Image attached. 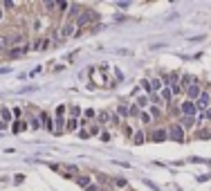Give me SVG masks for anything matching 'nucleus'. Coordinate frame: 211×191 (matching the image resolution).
Listing matches in <instances>:
<instances>
[{
    "mask_svg": "<svg viewBox=\"0 0 211 191\" xmlns=\"http://www.w3.org/2000/svg\"><path fill=\"white\" fill-rule=\"evenodd\" d=\"M168 135H171V139H175V142H184V133H182L180 126H173L168 130Z\"/></svg>",
    "mask_w": 211,
    "mask_h": 191,
    "instance_id": "obj_1",
    "label": "nucleus"
},
{
    "mask_svg": "<svg viewBox=\"0 0 211 191\" xmlns=\"http://www.w3.org/2000/svg\"><path fill=\"white\" fill-rule=\"evenodd\" d=\"M209 103H211V94H209V92H202V94L198 97V106H200V108H209Z\"/></svg>",
    "mask_w": 211,
    "mask_h": 191,
    "instance_id": "obj_2",
    "label": "nucleus"
},
{
    "mask_svg": "<svg viewBox=\"0 0 211 191\" xmlns=\"http://www.w3.org/2000/svg\"><path fill=\"white\" fill-rule=\"evenodd\" d=\"M182 112H184L186 117H191V115L195 112V103L193 101H184V103H182Z\"/></svg>",
    "mask_w": 211,
    "mask_h": 191,
    "instance_id": "obj_3",
    "label": "nucleus"
},
{
    "mask_svg": "<svg viewBox=\"0 0 211 191\" xmlns=\"http://www.w3.org/2000/svg\"><path fill=\"white\" fill-rule=\"evenodd\" d=\"M153 139H155V142H164V139H166V130L157 128L155 133H153Z\"/></svg>",
    "mask_w": 211,
    "mask_h": 191,
    "instance_id": "obj_4",
    "label": "nucleus"
},
{
    "mask_svg": "<svg viewBox=\"0 0 211 191\" xmlns=\"http://www.w3.org/2000/svg\"><path fill=\"white\" fill-rule=\"evenodd\" d=\"M200 94H202V92H200V85L198 83L189 85V97H200Z\"/></svg>",
    "mask_w": 211,
    "mask_h": 191,
    "instance_id": "obj_5",
    "label": "nucleus"
},
{
    "mask_svg": "<svg viewBox=\"0 0 211 191\" xmlns=\"http://www.w3.org/2000/svg\"><path fill=\"white\" fill-rule=\"evenodd\" d=\"M92 18H94V14H81V16H79V25H85V23H90Z\"/></svg>",
    "mask_w": 211,
    "mask_h": 191,
    "instance_id": "obj_6",
    "label": "nucleus"
},
{
    "mask_svg": "<svg viewBox=\"0 0 211 191\" xmlns=\"http://www.w3.org/2000/svg\"><path fill=\"white\" fill-rule=\"evenodd\" d=\"M0 117H2L5 121H9V119H11V112H9L7 108H0Z\"/></svg>",
    "mask_w": 211,
    "mask_h": 191,
    "instance_id": "obj_7",
    "label": "nucleus"
},
{
    "mask_svg": "<svg viewBox=\"0 0 211 191\" xmlns=\"http://www.w3.org/2000/svg\"><path fill=\"white\" fill-rule=\"evenodd\" d=\"M76 182H79L81 187H90V178H85V175H81V178H76Z\"/></svg>",
    "mask_w": 211,
    "mask_h": 191,
    "instance_id": "obj_8",
    "label": "nucleus"
},
{
    "mask_svg": "<svg viewBox=\"0 0 211 191\" xmlns=\"http://www.w3.org/2000/svg\"><path fill=\"white\" fill-rule=\"evenodd\" d=\"M47 45H50V41H47V38H43V41H38V43H36V50H45Z\"/></svg>",
    "mask_w": 211,
    "mask_h": 191,
    "instance_id": "obj_9",
    "label": "nucleus"
},
{
    "mask_svg": "<svg viewBox=\"0 0 211 191\" xmlns=\"http://www.w3.org/2000/svg\"><path fill=\"white\" fill-rule=\"evenodd\" d=\"M72 32H74V27H72L70 23H68V25L63 27V36H68V34H72Z\"/></svg>",
    "mask_w": 211,
    "mask_h": 191,
    "instance_id": "obj_10",
    "label": "nucleus"
},
{
    "mask_svg": "<svg viewBox=\"0 0 211 191\" xmlns=\"http://www.w3.org/2000/svg\"><path fill=\"white\" fill-rule=\"evenodd\" d=\"M150 88H153V90H159V88H162V81H159V79L150 81Z\"/></svg>",
    "mask_w": 211,
    "mask_h": 191,
    "instance_id": "obj_11",
    "label": "nucleus"
},
{
    "mask_svg": "<svg viewBox=\"0 0 211 191\" xmlns=\"http://www.w3.org/2000/svg\"><path fill=\"white\" fill-rule=\"evenodd\" d=\"M144 142V133L139 130V133H135V144H141Z\"/></svg>",
    "mask_w": 211,
    "mask_h": 191,
    "instance_id": "obj_12",
    "label": "nucleus"
},
{
    "mask_svg": "<svg viewBox=\"0 0 211 191\" xmlns=\"http://www.w3.org/2000/svg\"><path fill=\"white\" fill-rule=\"evenodd\" d=\"M146 103H148V99H146V97H139V99H137V106H141V108L146 106Z\"/></svg>",
    "mask_w": 211,
    "mask_h": 191,
    "instance_id": "obj_13",
    "label": "nucleus"
},
{
    "mask_svg": "<svg viewBox=\"0 0 211 191\" xmlns=\"http://www.w3.org/2000/svg\"><path fill=\"white\" fill-rule=\"evenodd\" d=\"M182 124H184V126H191V124H193V117H184V119H182Z\"/></svg>",
    "mask_w": 211,
    "mask_h": 191,
    "instance_id": "obj_14",
    "label": "nucleus"
},
{
    "mask_svg": "<svg viewBox=\"0 0 211 191\" xmlns=\"http://www.w3.org/2000/svg\"><path fill=\"white\" fill-rule=\"evenodd\" d=\"M68 128H70V130L76 128V119H70V121H68Z\"/></svg>",
    "mask_w": 211,
    "mask_h": 191,
    "instance_id": "obj_15",
    "label": "nucleus"
},
{
    "mask_svg": "<svg viewBox=\"0 0 211 191\" xmlns=\"http://www.w3.org/2000/svg\"><path fill=\"white\" fill-rule=\"evenodd\" d=\"M76 14H79V7H76V5H72V9H70V16H76Z\"/></svg>",
    "mask_w": 211,
    "mask_h": 191,
    "instance_id": "obj_16",
    "label": "nucleus"
},
{
    "mask_svg": "<svg viewBox=\"0 0 211 191\" xmlns=\"http://www.w3.org/2000/svg\"><path fill=\"white\" fill-rule=\"evenodd\" d=\"M162 99H171V90H164V92H162Z\"/></svg>",
    "mask_w": 211,
    "mask_h": 191,
    "instance_id": "obj_17",
    "label": "nucleus"
},
{
    "mask_svg": "<svg viewBox=\"0 0 211 191\" xmlns=\"http://www.w3.org/2000/svg\"><path fill=\"white\" fill-rule=\"evenodd\" d=\"M209 137H211V135H209L207 130H202V133H200V139H209Z\"/></svg>",
    "mask_w": 211,
    "mask_h": 191,
    "instance_id": "obj_18",
    "label": "nucleus"
},
{
    "mask_svg": "<svg viewBox=\"0 0 211 191\" xmlns=\"http://www.w3.org/2000/svg\"><path fill=\"white\" fill-rule=\"evenodd\" d=\"M119 115H128V108L126 106H119Z\"/></svg>",
    "mask_w": 211,
    "mask_h": 191,
    "instance_id": "obj_19",
    "label": "nucleus"
},
{
    "mask_svg": "<svg viewBox=\"0 0 211 191\" xmlns=\"http://www.w3.org/2000/svg\"><path fill=\"white\" fill-rule=\"evenodd\" d=\"M5 45H7V38H5V36H0V50H2Z\"/></svg>",
    "mask_w": 211,
    "mask_h": 191,
    "instance_id": "obj_20",
    "label": "nucleus"
},
{
    "mask_svg": "<svg viewBox=\"0 0 211 191\" xmlns=\"http://www.w3.org/2000/svg\"><path fill=\"white\" fill-rule=\"evenodd\" d=\"M207 115H209V119H211V110H209V112H207Z\"/></svg>",
    "mask_w": 211,
    "mask_h": 191,
    "instance_id": "obj_21",
    "label": "nucleus"
},
{
    "mask_svg": "<svg viewBox=\"0 0 211 191\" xmlns=\"http://www.w3.org/2000/svg\"><path fill=\"white\" fill-rule=\"evenodd\" d=\"M0 16H2V14H0Z\"/></svg>",
    "mask_w": 211,
    "mask_h": 191,
    "instance_id": "obj_22",
    "label": "nucleus"
}]
</instances>
